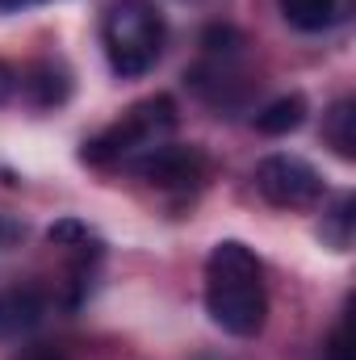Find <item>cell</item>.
Returning a JSON list of instances; mask_svg holds the SVG:
<instances>
[{"label":"cell","mask_w":356,"mask_h":360,"mask_svg":"<svg viewBox=\"0 0 356 360\" xmlns=\"http://www.w3.org/2000/svg\"><path fill=\"white\" fill-rule=\"evenodd\" d=\"M205 314L235 340L260 335L268 323L265 269L239 239H222L205 256Z\"/></svg>","instance_id":"cell-1"},{"label":"cell","mask_w":356,"mask_h":360,"mask_svg":"<svg viewBox=\"0 0 356 360\" xmlns=\"http://www.w3.org/2000/svg\"><path fill=\"white\" fill-rule=\"evenodd\" d=\"M42 314V302L30 289H8L0 293V335H17L25 327H34Z\"/></svg>","instance_id":"cell-10"},{"label":"cell","mask_w":356,"mask_h":360,"mask_svg":"<svg viewBox=\"0 0 356 360\" xmlns=\"http://www.w3.org/2000/svg\"><path fill=\"white\" fill-rule=\"evenodd\" d=\"M302 122H306V96L302 92H285V96L268 101L265 109H256V130L268 134V139L293 134Z\"/></svg>","instance_id":"cell-6"},{"label":"cell","mask_w":356,"mask_h":360,"mask_svg":"<svg viewBox=\"0 0 356 360\" xmlns=\"http://www.w3.org/2000/svg\"><path fill=\"white\" fill-rule=\"evenodd\" d=\"M319 235H323V243H327L331 252H348V248H352V193L336 197V205L323 214Z\"/></svg>","instance_id":"cell-11"},{"label":"cell","mask_w":356,"mask_h":360,"mask_svg":"<svg viewBox=\"0 0 356 360\" xmlns=\"http://www.w3.org/2000/svg\"><path fill=\"white\" fill-rule=\"evenodd\" d=\"M327 360H352V344H348V319L331 331V340H327Z\"/></svg>","instance_id":"cell-13"},{"label":"cell","mask_w":356,"mask_h":360,"mask_svg":"<svg viewBox=\"0 0 356 360\" xmlns=\"http://www.w3.org/2000/svg\"><path fill=\"white\" fill-rule=\"evenodd\" d=\"M34 4H46V0H0L4 13H17V8H34Z\"/></svg>","instance_id":"cell-15"},{"label":"cell","mask_w":356,"mask_h":360,"mask_svg":"<svg viewBox=\"0 0 356 360\" xmlns=\"http://www.w3.org/2000/svg\"><path fill=\"white\" fill-rule=\"evenodd\" d=\"M21 89V72L17 68H8V63H0V105L4 101H13V92Z\"/></svg>","instance_id":"cell-14"},{"label":"cell","mask_w":356,"mask_h":360,"mask_svg":"<svg viewBox=\"0 0 356 360\" xmlns=\"http://www.w3.org/2000/svg\"><path fill=\"white\" fill-rule=\"evenodd\" d=\"M172 130H177V105H172V96H147V101L130 105L96 139H89L80 155L89 164H134L139 155H147L151 147H160Z\"/></svg>","instance_id":"cell-3"},{"label":"cell","mask_w":356,"mask_h":360,"mask_svg":"<svg viewBox=\"0 0 356 360\" xmlns=\"http://www.w3.org/2000/svg\"><path fill=\"white\" fill-rule=\"evenodd\" d=\"M21 89L30 92V101L38 105V109H51V105H63L68 101V72L63 68H55V63H38V68H30L25 76H21Z\"/></svg>","instance_id":"cell-8"},{"label":"cell","mask_w":356,"mask_h":360,"mask_svg":"<svg viewBox=\"0 0 356 360\" xmlns=\"http://www.w3.org/2000/svg\"><path fill=\"white\" fill-rule=\"evenodd\" d=\"M323 143L340 160H356V101L352 96H340L323 113Z\"/></svg>","instance_id":"cell-7"},{"label":"cell","mask_w":356,"mask_h":360,"mask_svg":"<svg viewBox=\"0 0 356 360\" xmlns=\"http://www.w3.org/2000/svg\"><path fill=\"white\" fill-rule=\"evenodd\" d=\"M256 193L276 210H314L327 197V184L302 155H268L256 164Z\"/></svg>","instance_id":"cell-4"},{"label":"cell","mask_w":356,"mask_h":360,"mask_svg":"<svg viewBox=\"0 0 356 360\" xmlns=\"http://www.w3.org/2000/svg\"><path fill=\"white\" fill-rule=\"evenodd\" d=\"M21 360H63L59 352H25Z\"/></svg>","instance_id":"cell-16"},{"label":"cell","mask_w":356,"mask_h":360,"mask_svg":"<svg viewBox=\"0 0 356 360\" xmlns=\"http://www.w3.org/2000/svg\"><path fill=\"white\" fill-rule=\"evenodd\" d=\"M134 172L147 184H155V188H193L197 180L205 176V155L197 147L160 143V147H151L147 155L134 160Z\"/></svg>","instance_id":"cell-5"},{"label":"cell","mask_w":356,"mask_h":360,"mask_svg":"<svg viewBox=\"0 0 356 360\" xmlns=\"http://www.w3.org/2000/svg\"><path fill=\"white\" fill-rule=\"evenodd\" d=\"M101 46L113 76H147L164 55V13L155 8V0H109L101 17Z\"/></svg>","instance_id":"cell-2"},{"label":"cell","mask_w":356,"mask_h":360,"mask_svg":"<svg viewBox=\"0 0 356 360\" xmlns=\"http://www.w3.org/2000/svg\"><path fill=\"white\" fill-rule=\"evenodd\" d=\"M46 239L55 243V248H72V252H96V235H92L84 222H55L51 231H46Z\"/></svg>","instance_id":"cell-12"},{"label":"cell","mask_w":356,"mask_h":360,"mask_svg":"<svg viewBox=\"0 0 356 360\" xmlns=\"http://www.w3.org/2000/svg\"><path fill=\"white\" fill-rule=\"evenodd\" d=\"M281 17L302 34H323L340 17V0H281Z\"/></svg>","instance_id":"cell-9"}]
</instances>
